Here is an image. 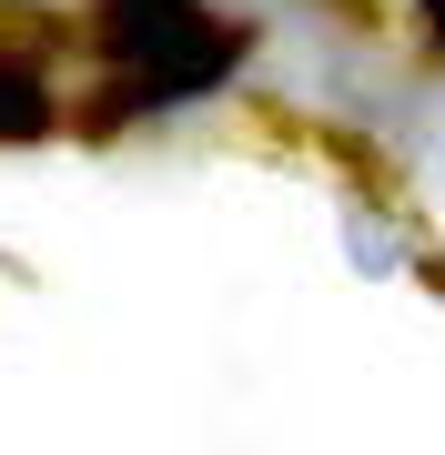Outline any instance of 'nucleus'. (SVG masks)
Segmentation results:
<instances>
[{
  "label": "nucleus",
  "instance_id": "obj_1",
  "mask_svg": "<svg viewBox=\"0 0 445 455\" xmlns=\"http://www.w3.org/2000/svg\"><path fill=\"white\" fill-rule=\"evenodd\" d=\"M101 51H112L132 82L112 92V112H163V101L213 92L233 61H243V31L213 20L203 0H101Z\"/></svg>",
  "mask_w": 445,
  "mask_h": 455
},
{
  "label": "nucleus",
  "instance_id": "obj_2",
  "mask_svg": "<svg viewBox=\"0 0 445 455\" xmlns=\"http://www.w3.org/2000/svg\"><path fill=\"white\" fill-rule=\"evenodd\" d=\"M31 132H51V82H41V61L0 51V142H31Z\"/></svg>",
  "mask_w": 445,
  "mask_h": 455
},
{
  "label": "nucleus",
  "instance_id": "obj_3",
  "mask_svg": "<svg viewBox=\"0 0 445 455\" xmlns=\"http://www.w3.org/2000/svg\"><path fill=\"white\" fill-rule=\"evenodd\" d=\"M425 20H435V41H445V0H425Z\"/></svg>",
  "mask_w": 445,
  "mask_h": 455
}]
</instances>
